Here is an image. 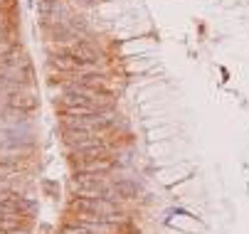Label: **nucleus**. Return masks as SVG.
<instances>
[{"label":"nucleus","instance_id":"nucleus-1","mask_svg":"<svg viewBox=\"0 0 249 234\" xmlns=\"http://www.w3.org/2000/svg\"><path fill=\"white\" fill-rule=\"evenodd\" d=\"M72 210L99 222H124V210L116 205V200H106V197L79 195L77 200H72Z\"/></svg>","mask_w":249,"mask_h":234},{"label":"nucleus","instance_id":"nucleus-2","mask_svg":"<svg viewBox=\"0 0 249 234\" xmlns=\"http://www.w3.org/2000/svg\"><path fill=\"white\" fill-rule=\"evenodd\" d=\"M121 121L111 114H87V116H62V128L64 131H89V133H109L116 131Z\"/></svg>","mask_w":249,"mask_h":234},{"label":"nucleus","instance_id":"nucleus-3","mask_svg":"<svg viewBox=\"0 0 249 234\" xmlns=\"http://www.w3.org/2000/svg\"><path fill=\"white\" fill-rule=\"evenodd\" d=\"M35 205L30 202V200H25V197H20V195H15V192H0V210L3 212H8V215H25V212H30Z\"/></svg>","mask_w":249,"mask_h":234},{"label":"nucleus","instance_id":"nucleus-4","mask_svg":"<svg viewBox=\"0 0 249 234\" xmlns=\"http://www.w3.org/2000/svg\"><path fill=\"white\" fill-rule=\"evenodd\" d=\"M114 192H116L119 200H133L141 192V187L136 183H131V180H116L114 183Z\"/></svg>","mask_w":249,"mask_h":234},{"label":"nucleus","instance_id":"nucleus-5","mask_svg":"<svg viewBox=\"0 0 249 234\" xmlns=\"http://www.w3.org/2000/svg\"><path fill=\"white\" fill-rule=\"evenodd\" d=\"M10 104H13V106H22V109H32V106H35V101H32L30 96H13Z\"/></svg>","mask_w":249,"mask_h":234}]
</instances>
